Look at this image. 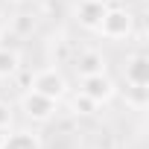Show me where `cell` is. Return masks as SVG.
Segmentation results:
<instances>
[{"label":"cell","mask_w":149,"mask_h":149,"mask_svg":"<svg viewBox=\"0 0 149 149\" xmlns=\"http://www.w3.org/2000/svg\"><path fill=\"white\" fill-rule=\"evenodd\" d=\"M32 91H38V94L61 102L67 97V79L61 76L56 67H44V70H38L35 76H32Z\"/></svg>","instance_id":"cell-3"},{"label":"cell","mask_w":149,"mask_h":149,"mask_svg":"<svg viewBox=\"0 0 149 149\" xmlns=\"http://www.w3.org/2000/svg\"><path fill=\"white\" fill-rule=\"evenodd\" d=\"M0 149H41V137L29 129H15L3 137Z\"/></svg>","instance_id":"cell-8"},{"label":"cell","mask_w":149,"mask_h":149,"mask_svg":"<svg viewBox=\"0 0 149 149\" xmlns=\"http://www.w3.org/2000/svg\"><path fill=\"white\" fill-rule=\"evenodd\" d=\"M70 108H73V114H82V117H88V114H94V111H97L100 105H97L94 100H88V97H85V94L79 91L76 97L70 100Z\"/></svg>","instance_id":"cell-10"},{"label":"cell","mask_w":149,"mask_h":149,"mask_svg":"<svg viewBox=\"0 0 149 149\" xmlns=\"http://www.w3.org/2000/svg\"><path fill=\"white\" fill-rule=\"evenodd\" d=\"M21 70V53L15 47H0V79H12Z\"/></svg>","instance_id":"cell-9"},{"label":"cell","mask_w":149,"mask_h":149,"mask_svg":"<svg viewBox=\"0 0 149 149\" xmlns=\"http://www.w3.org/2000/svg\"><path fill=\"white\" fill-rule=\"evenodd\" d=\"M3 137H6V129H0V143H3Z\"/></svg>","instance_id":"cell-13"},{"label":"cell","mask_w":149,"mask_h":149,"mask_svg":"<svg viewBox=\"0 0 149 149\" xmlns=\"http://www.w3.org/2000/svg\"><path fill=\"white\" fill-rule=\"evenodd\" d=\"M79 91H82L88 100H94L97 105H105V102H111V100L117 97V85H114V79L108 76V73L79 76Z\"/></svg>","instance_id":"cell-2"},{"label":"cell","mask_w":149,"mask_h":149,"mask_svg":"<svg viewBox=\"0 0 149 149\" xmlns=\"http://www.w3.org/2000/svg\"><path fill=\"white\" fill-rule=\"evenodd\" d=\"M126 82L132 88H146L149 85V56L146 53H134L126 58Z\"/></svg>","instance_id":"cell-6"},{"label":"cell","mask_w":149,"mask_h":149,"mask_svg":"<svg viewBox=\"0 0 149 149\" xmlns=\"http://www.w3.org/2000/svg\"><path fill=\"white\" fill-rule=\"evenodd\" d=\"M105 9H108V6H105V0H79L76 9H73V15H76L79 26H85V29H94V32H97V26H100V21H102Z\"/></svg>","instance_id":"cell-5"},{"label":"cell","mask_w":149,"mask_h":149,"mask_svg":"<svg viewBox=\"0 0 149 149\" xmlns=\"http://www.w3.org/2000/svg\"><path fill=\"white\" fill-rule=\"evenodd\" d=\"M73 67H76L79 76H94V73H105V56L100 50H82L76 58H73Z\"/></svg>","instance_id":"cell-7"},{"label":"cell","mask_w":149,"mask_h":149,"mask_svg":"<svg viewBox=\"0 0 149 149\" xmlns=\"http://www.w3.org/2000/svg\"><path fill=\"white\" fill-rule=\"evenodd\" d=\"M21 108H24V114H26L29 120H38V123H44V120H50V117L58 111V102L29 88V91L21 97Z\"/></svg>","instance_id":"cell-4"},{"label":"cell","mask_w":149,"mask_h":149,"mask_svg":"<svg viewBox=\"0 0 149 149\" xmlns=\"http://www.w3.org/2000/svg\"><path fill=\"white\" fill-rule=\"evenodd\" d=\"M132 29H134V15L126 6H108L100 26H97V32L108 41H123L132 35Z\"/></svg>","instance_id":"cell-1"},{"label":"cell","mask_w":149,"mask_h":149,"mask_svg":"<svg viewBox=\"0 0 149 149\" xmlns=\"http://www.w3.org/2000/svg\"><path fill=\"white\" fill-rule=\"evenodd\" d=\"M105 6H126V0H105Z\"/></svg>","instance_id":"cell-12"},{"label":"cell","mask_w":149,"mask_h":149,"mask_svg":"<svg viewBox=\"0 0 149 149\" xmlns=\"http://www.w3.org/2000/svg\"><path fill=\"white\" fill-rule=\"evenodd\" d=\"M9 126H12V108H9V102H0V129L9 132Z\"/></svg>","instance_id":"cell-11"}]
</instances>
